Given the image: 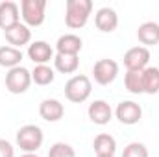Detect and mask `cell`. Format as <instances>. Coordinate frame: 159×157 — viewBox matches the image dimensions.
<instances>
[{"label": "cell", "mask_w": 159, "mask_h": 157, "mask_svg": "<svg viewBox=\"0 0 159 157\" xmlns=\"http://www.w3.org/2000/svg\"><path fill=\"white\" fill-rule=\"evenodd\" d=\"M93 13L91 0H67L65 4V24L70 30H80L87 24Z\"/></svg>", "instance_id": "6da1fadb"}, {"label": "cell", "mask_w": 159, "mask_h": 157, "mask_svg": "<svg viewBox=\"0 0 159 157\" xmlns=\"http://www.w3.org/2000/svg\"><path fill=\"white\" fill-rule=\"evenodd\" d=\"M17 146L24 152V154H35L44 142V133L39 126L35 124H26L22 128H19L17 135H15Z\"/></svg>", "instance_id": "7a4b0ae2"}, {"label": "cell", "mask_w": 159, "mask_h": 157, "mask_svg": "<svg viewBox=\"0 0 159 157\" xmlns=\"http://www.w3.org/2000/svg\"><path fill=\"white\" fill-rule=\"evenodd\" d=\"M93 92V83L89 76L76 74L65 83V98L72 104H83Z\"/></svg>", "instance_id": "3957f363"}, {"label": "cell", "mask_w": 159, "mask_h": 157, "mask_svg": "<svg viewBox=\"0 0 159 157\" xmlns=\"http://www.w3.org/2000/svg\"><path fill=\"white\" fill-rule=\"evenodd\" d=\"M32 70H28L26 67H15V69H9L7 74H6V89L11 92V94H24L30 85H32Z\"/></svg>", "instance_id": "277c9868"}, {"label": "cell", "mask_w": 159, "mask_h": 157, "mask_svg": "<svg viewBox=\"0 0 159 157\" xmlns=\"http://www.w3.org/2000/svg\"><path fill=\"white\" fill-rule=\"evenodd\" d=\"M46 2L44 0H22L20 2V17L28 28H37L44 22Z\"/></svg>", "instance_id": "5b68a950"}, {"label": "cell", "mask_w": 159, "mask_h": 157, "mask_svg": "<svg viewBox=\"0 0 159 157\" xmlns=\"http://www.w3.org/2000/svg\"><path fill=\"white\" fill-rule=\"evenodd\" d=\"M119 76V63L113 59H98L93 67V78L98 85H109Z\"/></svg>", "instance_id": "8992f818"}, {"label": "cell", "mask_w": 159, "mask_h": 157, "mask_svg": "<svg viewBox=\"0 0 159 157\" xmlns=\"http://www.w3.org/2000/svg\"><path fill=\"white\" fill-rule=\"evenodd\" d=\"M115 117L124 126H133L143 118V107L133 100H122L115 109Z\"/></svg>", "instance_id": "52a82bcc"}, {"label": "cell", "mask_w": 159, "mask_h": 157, "mask_svg": "<svg viewBox=\"0 0 159 157\" xmlns=\"http://www.w3.org/2000/svg\"><path fill=\"white\" fill-rule=\"evenodd\" d=\"M150 61V50L146 46H133L124 54V65L128 70H144Z\"/></svg>", "instance_id": "ba28073f"}, {"label": "cell", "mask_w": 159, "mask_h": 157, "mask_svg": "<svg viewBox=\"0 0 159 157\" xmlns=\"http://www.w3.org/2000/svg\"><path fill=\"white\" fill-rule=\"evenodd\" d=\"M4 37L9 43V46L20 50L24 44H28V43L32 41V30H30L24 22H17L15 26L4 30Z\"/></svg>", "instance_id": "9c48e42d"}, {"label": "cell", "mask_w": 159, "mask_h": 157, "mask_svg": "<svg viewBox=\"0 0 159 157\" xmlns=\"http://www.w3.org/2000/svg\"><path fill=\"white\" fill-rule=\"evenodd\" d=\"M87 115L89 120L96 126H106L111 122L113 118V109L111 105L106 102V100H94L93 104H89V109H87Z\"/></svg>", "instance_id": "30bf717a"}, {"label": "cell", "mask_w": 159, "mask_h": 157, "mask_svg": "<svg viewBox=\"0 0 159 157\" xmlns=\"http://www.w3.org/2000/svg\"><path fill=\"white\" fill-rule=\"evenodd\" d=\"M28 57L35 63V65H48V61H54V48L46 43V41H34L28 44Z\"/></svg>", "instance_id": "8fae6325"}, {"label": "cell", "mask_w": 159, "mask_h": 157, "mask_svg": "<svg viewBox=\"0 0 159 157\" xmlns=\"http://www.w3.org/2000/svg\"><path fill=\"white\" fill-rule=\"evenodd\" d=\"M94 24L100 32L104 34H111L117 30L119 26V15L113 7H100L94 15Z\"/></svg>", "instance_id": "7c38bea8"}, {"label": "cell", "mask_w": 159, "mask_h": 157, "mask_svg": "<svg viewBox=\"0 0 159 157\" xmlns=\"http://www.w3.org/2000/svg\"><path fill=\"white\" fill-rule=\"evenodd\" d=\"M17 22H20V7H19V4H15L11 0L0 2V28L7 30V28L15 26Z\"/></svg>", "instance_id": "4fadbf2b"}, {"label": "cell", "mask_w": 159, "mask_h": 157, "mask_svg": "<svg viewBox=\"0 0 159 157\" xmlns=\"http://www.w3.org/2000/svg\"><path fill=\"white\" fill-rule=\"evenodd\" d=\"M83 48V41L76 34H65L56 41V52L63 56H78Z\"/></svg>", "instance_id": "5bb4252c"}, {"label": "cell", "mask_w": 159, "mask_h": 157, "mask_svg": "<svg viewBox=\"0 0 159 157\" xmlns=\"http://www.w3.org/2000/svg\"><path fill=\"white\" fill-rule=\"evenodd\" d=\"M39 115L46 122H57L65 115V107L59 100L56 98H44L39 104Z\"/></svg>", "instance_id": "9a60e30c"}, {"label": "cell", "mask_w": 159, "mask_h": 157, "mask_svg": "<svg viewBox=\"0 0 159 157\" xmlns=\"http://www.w3.org/2000/svg\"><path fill=\"white\" fill-rule=\"evenodd\" d=\"M137 39L143 46H154L159 44V24L154 20H146L137 28Z\"/></svg>", "instance_id": "2e32d148"}, {"label": "cell", "mask_w": 159, "mask_h": 157, "mask_svg": "<svg viewBox=\"0 0 159 157\" xmlns=\"http://www.w3.org/2000/svg\"><path fill=\"white\" fill-rule=\"evenodd\" d=\"M93 150H94L96 157H113L117 152V141L109 133H100L94 137Z\"/></svg>", "instance_id": "e0dca14e"}, {"label": "cell", "mask_w": 159, "mask_h": 157, "mask_svg": "<svg viewBox=\"0 0 159 157\" xmlns=\"http://www.w3.org/2000/svg\"><path fill=\"white\" fill-rule=\"evenodd\" d=\"M22 57H24L22 50L13 48V46H9V44L0 46V67H4V69H7V70H9V69H15V67H20Z\"/></svg>", "instance_id": "ac0fdd59"}, {"label": "cell", "mask_w": 159, "mask_h": 157, "mask_svg": "<svg viewBox=\"0 0 159 157\" xmlns=\"http://www.w3.org/2000/svg\"><path fill=\"white\" fill-rule=\"evenodd\" d=\"M54 67L61 74H74L80 67V57L78 56H63L56 54L54 56Z\"/></svg>", "instance_id": "d6986e66"}, {"label": "cell", "mask_w": 159, "mask_h": 157, "mask_svg": "<svg viewBox=\"0 0 159 157\" xmlns=\"http://www.w3.org/2000/svg\"><path fill=\"white\" fill-rule=\"evenodd\" d=\"M143 87L144 94H157L159 92V69L146 67L143 70Z\"/></svg>", "instance_id": "ffe728a7"}, {"label": "cell", "mask_w": 159, "mask_h": 157, "mask_svg": "<svg viewBox=\"0 0 159 157\" xmlns=\"http://www.w3.org/2000/svg\"><path fill=\"white\" fill-rule=\"evenodd\" d=\"M124 87L131 94H144L143 87V70H128L124 76Z\"/></svg>", "instance_id": "44dd1931"}, {"label": "cell", "mask_w": 159, "mask_h": 157, "mask_svg": "<svg viewBox=\"0 0 159 157\" xmlns=\"http://www.w3.org/2000/svg\"><path fill=\"white\" fill-rule=\"evenodd\" d=\"M54 78H56L54 69H50L48 65H35L34 70H32V81L35 85H41V87L50 85L54 81Z\"/></svg>", "instance_id": "7402d4cb"}, {"label": "cell", "mask_w": 159, "mask_h": 157, "mask_svg": "<svg viewBox=\"0 0 159 157\" xmlns=\"http://www.w3.org/2000/svg\"><path fill=\"white\" fill-rule=\"evenodd\" d=\"M48 157H76V152L67 142H54L48 150Z\"/></svg>", "instance_id": "603a6c76"}, {"label": "cell", "mask_w": 159, "mask_h": 157, "mask_svg": "<svg viewBox=\"0 0 159 157\" xmlns=\"http://www.w3.org/2000/svg\"><path fill=\"white\" fill-rule=\"evenodd\" d=\"M122 157H150V154H148V148L143 142H129L124 148Z\"/></svg>", "instance_id": "cb8c5ba5"}, {"label": "cell", "mask_w": 159, "mask_h": 157, "mask_svg": "<svg viewBox=\"0 0 159 157\" xmlns=\"http://www.w3.org/2000/svg\"><path fill=\"white\" fill-rule=\"evenodd\" d=\"M0 157H15V148L9 141L0 139Z\"/></svg>", "instance_id": "d4e9b609"}, {"label": "cell", "mask_w": 159, "mask_h": 157, "mask_svg": "<svg viewBox=\"0 0 159 157\" xmlns=\"http://www.w3.org/2000/svg\"><path fill=\"white\" fill-rule=\"evenodd\" d=\"M20 157H39L37 154H22Z\"/></svg>", "instance_id": "484cf974"}, {"label": "cell", "mask_w": 159, "mask_h": 157, "mask_svg": "<svg viewBox=\"0 0 159 157\" xmlns=\"http://www.w3.org/2000/svg\"><path fill=\"white\" fill-rule=\"evenodd\" d=\"M113 157H115V155H113Z\"/></svg>", "instance_id": "4316f807"}]
</instances>
